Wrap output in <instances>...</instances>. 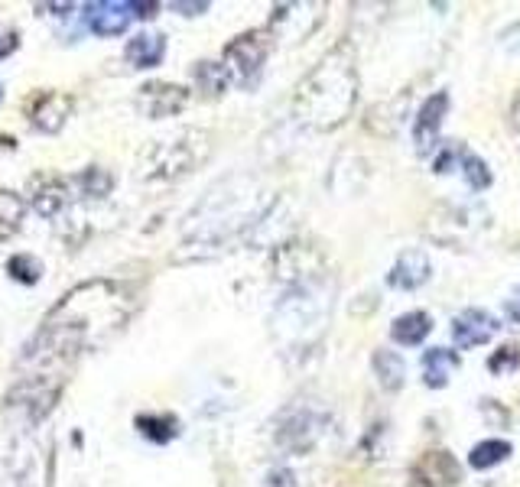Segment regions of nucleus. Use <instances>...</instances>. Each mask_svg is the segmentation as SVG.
I'll return each mask as SVG.
<instances>
[{
    "mask_svg": "<svg viewBox=\"0 0 520 487\" xmlns=\"http://www.w3.org/2000/svg\"><path fill=\"white\" fill-rule=\"evenodd\" d=\"M134 312L137 293L127 283L91 280L69 289L23 348L20 367H26V374L20 380H39L62 390L75 361L114 338Z\"/></svg>",
    "mask_w": 520,
    "mask_h": 487,
    "instance_id": "nucleus-1",
    "label": "nucleus"
},
{
    "mask_svg": "<svg viewBox=\"0 0 520 487\" xmlns=\"http://www.w3.org/2000/svg\"><path fill=\"white\" fill-rule=\"evenodd\" d=\"M270 208V195L260 189L254 176H231L205 195L189 215L182 247H189L192 257H212L218 250H228L247 228L264 221Z\"/></svg>",
    "mask_w": 520,
    "mask_h": 487,
    "instance_id": "nucleus-2",
    "label": "nucleus"
},
{
    "mask_svg": "<svg viewBox=\"0 0 520 487\" xmlns=\"http://www.w3.org/2000/svg\"><path fill=\"white\" fill-rule=\"evenodd\" d=\"M358 101V69L351 46L338 43L303 75L293 91V114L309 130H335Z\"/></svg>",
    "mask_w": 520,
    "mask_h": 487,
    "instance_id": "nucleus-3",
    "label": "nucleus"
},
{
    "mask_svg": "<svg viewBox=\"0 0 520 487\" xmlns=\"http://www.w3.org/2000/svg\"><path fill=\"white\" fill-rule=\"evenodd\" d=\"M332 289L322 280L296 283L273 312V335L286 351H306L322 338L332 315Z\"/></svg>",
    "mask_w": 520,
    "mask_h": 487,
    "instance_id": "nucleus-4",
    "label": "nucleus"
},
{
    "mask_svg": "<svg viewBox=\"0 0 520 487\" xmlns=\"http://www.w3.org/2000/svg\"><path fill=\"white\" fill-rule=\"evenodd\" d=\"M208 150H212V137L205 130H182L176 137L153 140L147 150L140 153V179L147 182H173L179 176L192 173L205 163Z\"/></svg>",
    "mask_w": 520,
    "mask_h": 487,
    "instance_id": "nucleus-5",
    "label": "nucleus"
},
{
    "mask_svg": "<svg viewBox=\"0 0 520 487\" xmlns=\"http://www.w3.org/2000/svg\"><path fill=\"white\" fill-rule=\"evenodd\" d=\"M0 487H52L49 445L30 436V429L0 458Z\"/></svg>",
    "mask_w": 520,
    "mask_h": 487,
    "instance_id": "nucleus-6",
    "label": "nucleus"
},
{
    "mask_svg": "<svg viewBox=\"0 0 520 487\" xmlns=\"http://www.w3.org/2000/svg\"><path fill=\"white\" fill-rule=\"evenodd\" d=\"M488 221L481 205H439L426 221V234L442 247H472L488 231Z\"/></svg>",
    "mask_w": 520,
    "mask_h": 487,
    "instance_id": "nucleus-7",
    "label": "nucleus"
},
{
    "mask_svg": "<svg viewBox=\"0 0 520 487\" xmlns=\"http://www.w3.org/2000/svg\"><path fill=\"white\" fill-rule=\"evenodd\" d=\"M270 49H273L270 30H247L241 36H234L225 46V52H221V65H225L231 82H238L241 88H251V85H257L260 72H264Z\"/></svg>",
    "mask_w": 520,
    "mask_h": 487,
    "instance_id": "nucleus-8",
    "label": "nucleus"
},
{
    "mask_svg": "<svg viewBox=\"0 0 520 487\" xmlns=\"http://www.w3.org/2000/svg\"><path fill=\"white\" fill-rule=\"evenodd\" d=\"M72 108H75V101L69 95H62L56 88H39L23 101V117L30 121L33 130H39V134H59L65 121H69Z\"/></svg>",
    "mask_w": 520,
    "mask_h": 487,
    "instance_id": "nucleus-9",
    "label": "nucleus"
},
{
    "mask_svg": "<svg viewBox=\"0 0 520 487\" xmlns=\"http://www.w3.org/2000/svg\"><path fill=\"white\" fill-rule=\"evenodd\" d=\"M72 199H75L72 182L59 173H52V169H36L30 182H26V202H30L33 212L43 215V218L62 215Z\"/></svg>",
    "mask_w": 520,
    "mask_h": 487,
    "instance_id": "nucleus-10",
    "label": "nucleus"
},
{
    "mask_svg": "<svg viewBox=\"0 0 520 487\" xmlns=\"http://www.w3.org/2000/svg\"><path fill=\"white\" fill-rule=\"evenodd\" d=\"M189 104V91L173 82H147L137 91V108L160 121V117H173Z\"/></svg>",
    "mask_w": 520,
    "mask_h": 487,
    "instance_id": "nucleus-11",
    "label": "nucleus"
},
{
    "mask_svg": "<svg viewBox=\"0 0 520 487\" xmlns=\"http://www.w3.org/2000/svg\"><path fill=\"white\" fill-rule=\"evenodd\" d=\"M410 478L416 487H455L462 481V468L449 452H426L416 458Z\"/></svg>",
    "mask_w": 520,
    "mask_h": 487,
    "instance_id": "nucleus-12",
    "label": "nucleus"
},
{
    "mask_svg": "<svg viewBox=\"0 0 520 487\" xmlns=\"http://www.w3.org/2000/svg\"><path fill=\"white\" fill-rule=\"evenodd\" d=\"M88 30L95 36H121L130 20H134V7L127 0H98V4L85 7Z\"/></svg>",
    "mask_w": 520,
    "mask_h": 487,
    "instance_id": "nucleus-13",
    "label": "nucleus"
},
{
    "mask_svg": "<svg viewBox=\"0 0 520 487\" xmlns=\"http://www.w3.org/2000/svg\"><path fill=\"white\" fill-rule=\"evenodd\" d=\"M498 319L494 315H488L485 309H465L455 315L452 322V338L459 348H478L485 345V341H491L494 335H498Z\"/></svg>",
    "mask_w": 520,
    "mask_h": 487,
    "instance_id": "nucleus-14",
    "label": "nucleus"
},
{
    "mask_svg": "<svg viewBox=\"0 0 520 487\" xmlns=\"http://www.w3.org/2000/svg\"><path fill=\"white\" fill-rule=\"evenodd\" d=\"M446 111H449V95H446V91H436V95H429L423 101L420 117H416V127H413V140H416V150H420V153H433Z\"/></svg>",
    "mask_w": 520,
    "mask_h": 487,
    "instance_id": "nucleus-15",
    "label": "nucleus"
},
{
    "mask_svg": "<svg viewBox=\"0 0 520 487\" xmlns=\"http://www.w3.org/2000/svg\"><path fill=\"white\" fill-rule=\"evenodd\" d=\"M426 280H429V257L420 247L403 250L387 273V283L397 286V289H420Z\"/></svg>",
    "mask_w": 520,
    "mask_h": 487,
    "instance_id": "nucleus-16",
    "label": "nucleus"
},
{
    "mask_svg": "<svg viewBox=\"0 0 520 487\" xmlns=\"http://www.w3.org/2000/svg\"><path fill=\"white\" fill-rule=\"evenodd\" d=\"M124 56L134 69H153V65H160L166 56V39L160 33H140L127 43Z\"/></svg>",
    "mask_w": 520,
    "mask_h": 487,
    "instance_id": "nucleus-17",
    "label": "nucleus"
},
{
    "mask_svg": "<svg viewBox=\"0 0 520 487\" xmlns=\"http://www.w3.org/2000/svg\"><path fill=\"white\" fill-rule=\"evenodd\" d=\"M459 371V354L455 351H446V348H429L423 354V380H426V387H446L452 374Z\"/></svg>",
    "mask_w": 520,
    "mask_h": 487,
    "instance_id": "nucleus-18",
    "label": "nucleus"
},
{
    "mask_svg": "<svg viewBox=\"0 0 520 487\" xmlns=\"http://www.w3.org/2000/svg\"><path fill=\"white\" fill-rule=\"evenodd\" d=\"M69 182H72L75 199H108L111 189H114V176L104 166H88L78 176H72Z\"/></svg>",
    "mask_w": 520,
    "mask_h": 487,
    "instance_id": "nucleus-19",
    "label": "nucleus"
},
{
    "mask_svg": "<svg viewBox=\"0 0 520 487\" xmlns=\"http://www.w3.org/2000/svg\"><path fill=\"white\" fill-rule=\"evenodd\" d=\"M429 332H433V319H429L426 312H407L390 325V338H394L397 345H423V338Z\"/></svg>",
    "mask_w": 520,
    "mask_h": 487,
    "instance_id": "nucleus-20",
    "label": "nucleus"
},
{
    "mask_svg": "<svg viewBox=\"0 0 520 487\" xmlns=\"http://www.w3.org/2000/svg\"><path fill=\"white\" fill-rule=\"evenodd\" d=\"M26 221V199L10 189H0V241L17 238Z\"/></svg>",
    "mask_w": 520,
    "mask_h": 487,
    "instance_id": "nucleus-21",
    "label": "nucleus"
},
{
    "mask_svg": "<svg viewBox=\"0 0 520 487\" xmlns=\"http://www.w3.org/2000/svg\"><path fill=\"white\" fill-rule=\"evenodd\" d=\"M374 374L377 380H381V387L384 390H400L403 387V377H407V367H403L400 361V354L397 351H387V348H377L374 351Z\"/></svg>",
    "mask_w": 520,
    "mask_h": 487,
    "instance_id": "nucleus-22",
    "label": "nucleus"
},
{
    "mask_svg": "<svg viewBox=\"0 0 520 487\" xmlns=\"http://www.w3.org/2000/svg\"><path fill=\"white\" fill-rule=\"evenodd\" d=\"M192 78H195V85H199V91L205 98H218L221 91L228 88V82H231L221 62H199L192 69Z\"/></svg>",
    "mask_w": 520,
    "mask_h": 487,
    "instance_id": "nucleus-23",
    "label": "nucleus"
},
{
    "mask_svg": "<svg viewBox=\"0 0 520 487\" xmlns=\"http://www.w3.org/2000/svg\"><path fill=\"white\" fill-rule=\"evenodd\" d=\"M507 455H511V442L485 439V442H478L472 452H468V465H472L475 471H488L494 465H501Z\"/></svg>",
    "mask_w": 520,
    "mask_h": 487,
    "instance_id": "nucleus-24",
    "label": "nucleus"
},
{
    "mask_svg": "<svg viewBox=\"0 0 520 487\" xmlns=\"http://www.w3.org/2000/svg\"><path fill=\"white\" fill-rule=\"evenodd\" d=\"M137 429H140V436H147L150 442H169V439H176V432H179V423L173 416H163V413H143L137 416Z\"/></svg>",
    "mask_w": 520,
    "mask_h": 487,
    "instance_id": "nucleus-25",
    "label": "nucleus"
},
{
    "mask_svg": "<svg viewBox=\"0 0 520 487\" xmlns=\"http://www.w3.org/2000/svg\"><path fill=\"white\" fill-rule=\"evenodd\" d=\"M7 273H10L17 283L36 286L39 280H43V260L33 257V254H13V257L7 260Z\"/></svg>",
    "mask_w": 520,
    "mask_h": 487,
    "instance_id": "nucleus-26",
    "label": "nucleus"
},
{
    "mask_svg": "<svg viewBox=\"0 0 520 487\" xmlns=\"http://www.w3.org/2000/svg\"><path fill=\"white\" fill-rule=\"evenodd\" d=\"M462 176H465V182L468 186H472L475 192H485L488 186H491V173H488V166H485V160H481V156H475L472 150H465L462 153Z\"/></svg>",
    "mask_w": 520,
    "mask_h": 487,
    "instance_id": "nucleus-27",
    "label": "nucleus"
},
{
    "mask_svg": "<svg viewBox=\"0 0 520 487\" xmlns=\"http://www.w3.org/2000/svg\"><path fill=\"white\" fill-rule=\"evenodd\" d=\"M517 367H520V345H501L488 358L491 374H511V371H517Z\"/></svg>",
    "mask_w": 520,
    "mask_h": 487,
    "instance_id": "nucleus-28",
    "label": "nucleus"
},
{
    "mask_svg": "<svg viewBox=\"0 0 520 487\" xmlns=\"http://www.w3.org/2000/svg\"><path fill=\"white\" fill-rule=\"evenodd\" d=\"M462 153H465L462 143H449V147L439 153V160L433 163V169H436L439 176L455 173V169H459V163H462Z\"/></svg>",
    "mask_w": 520,
    "mask_h": 487,
    "instance_id": "nucleus-29",
    "label": "nucleus"
},
{
    "mask_svg": "<svg viewBox=\"0 0 520 487\" xmlns=\"http://www.w3.org/2000/svg\"><path fill=\"white\" fill-rule=\"evenodd\" d=\"M17 46H20V33L13 30V26H0V59L13 56Z\"/></svg>",
    "mask_w": 520,
    "mask_h": 487,
    "instance_id": "nucleus-30",
    "label": "nucleus"
},
{
    "mask_svg": "<svg viewBox=\"0 0 520 487\" xmlns=\"http://www.w3.org/2000/svg\"><path fill=\"white\" fill-rule=\"evenodd\" d=\"M504 315H507L511 322H520V286L514 289L511 296L504 299Z\"/></svg>",
    "mask_w": 520,
    "mask_h": 487,
    "instance_id": "nucleus-31",
    "label": "nucleus"
},
{
    "mask_svg": "<svg viewBox=\"0 0 520 487\" xmlns=\"http://www.w3.org/2000/svg\"><path fill=\"white\" fill-rule=\"evenodd\" d=\"M130 7H134V17L140 20H150L156 17V10H160V4H140V0H130Z\"/></svg>",
    "mask_w": 520,
    "mask_h": 487,
    "instance_id": "nucleus-32",
    "label": "nucleus"
},
{
    "mask_svg": "<svg viewBox=\"0 0 520 487\" xmlns=\"http://www.w3.org/2000/svg\"><path fill=\"white\" fill-rule=\"evenodd\" d=\"M173 10L186 13V17H195V10H208V4H173Z\"/></svg>",
    "mask_w": 520,
    "mask_h": 487,
    "instance_id": "nucleus-33",
    "label": "nucleus"
},
{
    "mask_svg": "<svg viewBox=\"0 0 520 487\" xmlns=\"http://www.w3.org/2000/svg\"><path fill=\"white\" fill-rule=\"evenodd\" d=\"M511 124H514V130L520 134V95L514 98V104H511Z\"/></svg>",
    "mask_w": 520,
    "mask_h": 487,
    "instance_id": "nucleus-34",
    "label": "nucleus"
},
{
    "mask_svg": "<svg viewBox=\"0 0 520 487\" xmlns=\"http://www.w3.org/2000/svg\"><path fill=\"white\" fill-rule=\"evenodd\" d=\"M0 101H4V85H0Z\"/></svg>",
    "mask_w": 520,
    "mask_h": 487,
    "instance_id": "nucleus-35",
    "label": "nucleus"
}]
</instances>
